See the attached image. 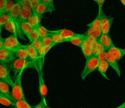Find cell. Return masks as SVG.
Listing matches in <instances>:
<instances>
[{
  "mask_svg": "<svg viewBox=\"0 0 125 108\" xmlns=\"http://www.w3.org/2000/svg\"><path fill=\"white\" fill-rule=\"evenodd\" d=\"M30 45L37 51H38L40 49H41L42 46V38H40L38 39L34 40L33 41L30 42Z\"/></svg>",
  "mask_w": 125,
  "mask_h": 108,
  "instance_id": "cell-33",
  "label": "cell"
},
{
  "mask_svg": "<svg viewBox=\"0 0 125 108\" xmlns=\"http://www.w3.org/2000/svg\"><path fill=\"white\" fill-rule=\"evenodd\" d=\"M40 34L38 27H33L30 33H29L27 38L30 42L40 38Z\"/></svg>",
  "mask_w": 125,
  "mask_h": 108,
  "instance_id": "cell-28",
  "label": "cell"
},
{
  "mask_svg": "<svg viewBox=\"0 0 125 108\" xmlns=\"http://www.w3.org/2000/svg\"><path fill=\"white\" fill-rule=\"evenodd\" d=\"M99 13L101 17V30L102 34H109L113 18L107 16L104 13L102 8H99Z\"/></svg>",
  "mask_w": 125,
  "mask_h": 108,
  "instance_id": "cell-6",
  "label": "cell"
},
{
  "mask_svg": "<svg viewBox=\"0 0 125 108\" xmlns=\"http://www.w3.org/2000/svg\"><path fill=\"white\" fill-rule=\"evenodd\" d=\"M41 2H44L48 4H50L53 6H54V3H53V0H40Z\"/></svg>",
  "mask_w": 125,
  "mask_h": 108,
  "instance_id": "cell-41",
  "label": "cell"
},
{
  "mask_svg": "<svg viewBox=\"0 0 125 108\" xmlns=\"http://www.w3.org/2000/svg\"><path fill=\"white\" fill-rule=\"evenodd\" d=\"M102 34L100 28H89L83 35L86 37L93 39H99Z\"/></svg>",
  "mask_w": 125,
  "mask_h": 108,
  "instance_id": "cell-17",
  "label": "cell"
},
{
  "mask_svg": "<svg viewBox=\"0 0 125 108\" xmlns=\"http://www.w3.org/2000/svg\"><path fill=\"white\" fill-rule=\"evenodd\" d=\"M3 43L4 48L14 53L24 45L19 42L17 36L14 34H12L6 38H3Z\"/></svg>",
  "mask_w": 125,
  "mask_h": 108,
  "instance_id": "cell-5",
  "label": "cell"
},
{
  "mask_svg": "<svg viewBox=\"0 0 125 108\" xmlns=\"http://www.w3.org/2000/svg\"><path fill=\"white\" fill-rule=\"evenodd\" d=\"M44 105H45V108H51L50 107H49L47 105L46 102H44Z\"/></svg>",
  "mask_w": 125,
  "mask_h": 108,
  "instance_id": "cell-45",
  "label": "cell"
},
{
  "mask_svg": "<svg viewBox=\"0 0 125 108\" xmlns=\"http://www.w3.org/2000/svg\"><path fill=\"white\" fill-rule=\"evenodd\" d=\"M116 108H125V102Z\"/></svg>",
  "mask_w": 125,
  "mask_h": 108,
  "instance_id": "cell-44",
  "label": "cell"
},
{
  "mask_svg": "<svg viewBox=\"0 0 125 108\" xmlns=\"http://www.w3.org/2000/svg\"><path fill=\"white\" fill-rule=\"evenodd\" d=\"M3 38L0 37V50L3 48Z\"/></svg>",
  "mask_w": 125,
  "mask_h": 108,
  "instance_id": "cell-43",
  "label": "cell"
},
{
  "mask_svg": "<svg viewBox=\"0 0 125 108\" xmlns=\"http://www.w3.org/2000/svg\"><path fill=\"white\" fill-rule=\"evenodd\" d=\"M49 31L51 33H54L59 35L62 38L65 39L66 42L68 39H69L70 38H72L73 37H74L77 36H79L81 34L76 33L74 31H73L72 30L66 29V28L60 29L55 30H49Z\"/></svg>",
  "mask_w": 125,
  "mask_h": 108,
  "instance_id": "cell-10",
  "label": "cell"
},
{
  "mask_svg": "<svg viewBox=\"0 0 125 108\" xmlns=\"http://www.w3.org/2000/svg\"><path fill=\"white\" fill-rule=\"evenodd\" d=\"M16 57L15 53L4 48L0 50V62L10 64Z\"/></svg>",
  "mask_w": 125,
  "mask_h": 108,
  "instance_id": "cell-8",
  "label": "cell"
},
{
  "mask_svg": "<svg viewBox=\"0 0 125 108\" xmlns=\"http://www.w3.org/2000/svg\"><path fill=\"white\" fill-rule=\"evenodd\" d=\"M87 26L91 28H100L101 27V17L100 13L98 12L96 18L91 23L87 25Z\"/></svg>",
  "mask_w": 125,
  "mask_h": 108,
  "instance_id": "cell-30",
  "label": "cell"
},
{
  "mask_svg": "<svg viewBox=\"0 0 125 108\" xmlns=\"http://www.w3.org/2000/svg\"><path fill=\"white\" fill-rule=\"evenodd\" d=\"M17 2L16 0H7L5 5V12L10 15L14 6Z\"/></svg>",
  "mask_w": 125,
  "mask_h": 108,
  "instance_id": "cell-29",
  "label": "cell"
},
{
  "mask_svg": "<svg viewBox=\"0 0 125 108\" xmlns=\"http://www.w3.org/2000/svg\"><path fill=\"white\" fill-rule=\"evenodd\" d=\"M39 81V93L41 97V100L44 102H46V95L47 94V87L45 83L43 78V72H38Z\"/></svg>",
  "mask_w": 125,
  "mask_h": 108,
  "instance_id": "cell-11",
  "label": "cell"
},
{
  "mask_svg": "<svg viewBox=\"0 0 125 108\" xmlns=\"http://www.w3.org/2000/svg\"><path fill=\"white\" fill-rule=\"evenodd\" d=\"M20 4L21 7L27 10H32L31 0H21Z\"/></svg>",
  "mask_w": 125,
  "mask_h": 108,
  "instance_id": "cell-35",
  "label": "cell"
},
{
  "mask_svg": "<svg viewBox=\"0 0 125 108\" xmlns=\"http://www.w3.org/2000/svg\"><path fill=\"white\" fill-rule=\"evenodd\" d=\"M33 27L29 24L27 21H22L21 23V31L24 35L27 38L29 35V33L32 30Z\"/></svg>",
  "mask_w": 125,
  "mask_h": 108,
  "instance_id": "cell-26",
  "label": "cell"
},
{
  "mask_svg": "<svg viewBox=\"0 0 125 108\" xmlns=\"http://www.w3.org/2000/svg\"><path fill=\"white\" fill-rule=\"evenodd\" d=\"M107 52V51H104L101 52L100 53H99L98 54L97 56L100 61L106 60Z\"/></svg>",
  "mask_w": 125,
  "mask_h": 108,
  "instance_id": "cell-37",
  "label": "cell"
},
{
  "mask_svg": "<svg viewBox=\"0 0 125 108\" xmlns=\"http://www.w3.org/2000/svg\"><path fill=\"white\" fill-rule=\"evenodd\" d=\"M7 0H0V12L5 11Z\"/></svg>",
  "mask_w": 125,
  "mask_h": 108,
  "instance_id": "cell-38",
  "label": "cell"
},
{
  "mask_svg": "<svg viewBox=\"0 0 125 108\" xmlns=\"http://www.w3.org/2000/svg\"><path fill=\"white\" fill-rule=\"evenodd\" d=\"M120 1L122 3V4L125 6V0H120Z\"/></svg>",
  "mask_w": 125,
  "mask_h": 108,
  "instance_id": "cell-46",
  "label": "cell"
},
{
  "mask_svg": "<svg viewBox=\"0 0 125 108\" xmlns=\"http://www.w3.org/2000/svg\"><path fill=\"white\" fill-rule=\"evenodd\" d=\"M16 57L23 59L30 60L26 48V45H23V47L19 49L15 52Z\"/></svg>",
  "mask_w": 125,
  "mask_h": 108,
  "instance_id": "cell-24",
  "label": "cell"
},
{
  "mask_svg": "<svg viewBox=\"0 0 125 108\" xmlns=\"http://www.w3.org/2000/svg\"><path fill=\"white\" fill-rule=\"evenodd\" d=\"M85 37H84L83 34H81L79 36H77L74 37H73L72 38H70L69 39H68L67 40V42H69L70 43L72 44L73 45L80 47Z\"/></svg>",
  "mask_w": 125,
  "mask_h": 108,
  "instance_id": "cell-25",
  "label": "cell"
},
{
  "mask_svg": "<svg viewBox=\"0 0 125 108\" xmlns=\"http://www.w3.org/2000/svg\"><path fill=\"white\" fill-rule=\"evenodd\" d=\"M106 61L107 62L109 66L112 67L116 72L118 76L120 77L121 76V72L118 66V61L116 59L112 56V55L108 51L106 53Z\"/></svg>",
  "mask_w": 125,
  "mask_h": 108,
  "instance_id": "cell-14",
  "label": "cell"
},
{
  "mask_svg": "<svg viewBox=\"0 0 125 108\" xmlns=\"http://www.w3.org/2000/svg\"><path fill=\"white\" fill-rule=\"evenodd\" d=\"M55 10L54 6L44 2H40L33 11L37 14L42 16V15L46 12L51 13L52 11H55Z\"/></svg>",
  "mask_w": 125,
  "mask_h": 108,
  "instance_id": "cell-12",
  "label": "cell"
},
{
  "mask_svg": "<svg viewBox=\"0 0 125 108\" xmlns=\"http://www.w3.org/2000/svg\"><path fill=\"white\" fill-rule=\"evenodd\" d=\"M11 20L10 15L6 12L0 13V27L2 28Z\"/></svg>",
  "mask_w": 125,
  "mask_h": 108,
  "instance_id": "cell-27",
  "label": "cell"
},
{
  "mask_svg": "<svg viewBox=\"0 0 125 108\" xmlns=\"http://www.w3.org/2000/svg\"><path fill=\"white\" fill-rule=\"evenodd\" d=\"M32 108H45L44 102L42 100H41L38 104L32 106Z\"/></svg>",
  "mask_w": 125,
  "mask_h": 108,
  "instance_id": "cell-40",
  "label": "cell"
},
{
  "mask_svg": "<svg viewBox=\"0 0 125 108\" xmlns=\"http://www.w3.org/2000/svg\"><path fill=\"white\" fill-rule=\"evenodd\" d=\"M28 68H35L34 63L31 60L16 57L10 63L11 71H13L15 77L21 70Z\"/></svg>",
  "mask_w": 125,
  "mask_h": 108,
  "instance_id": "cell-2",
  "label": "cell"
},
{
  "mask_svg": "<svg viewBox=\"0 0 125 108\" xmlns=\"http://www.w3.org/2000/svg\"><path fill=\"white\" fill-rule=\"evenodd\" d=\"M91 50L92 56H97L101 52L107 51L105 48L99 42L98 39H93L91 45Z\"/></svg>",
  "mask_w": 125,
  "mask_h": 108,
  "instance_id": "cell-16",
  "label": "cell"
},
{
  "mask_svg": "<svg viewBox=\"0 0 125 108\" xmlns=\"http://www.w3.org/2000/svg\"><path fill=\"white\" fill-rule=\"evenodd\" d=\"M24 70H21L15 77L11 89V95L13 99L15 100H25L21 85V77Z\"/></svg>",
  "mask_w": 125,
  "mask_h": 108,
  "instance_id": "cell-3",
  "label": "cell"
},
{
  "mask_svg": "<svg viewBox=\"0 0 125 108\" xmlns=\"http://www.w3.org/2000/svg\"><path fill=\"white\" fill-rule=\"evenodd\" d=\"M40 2H41L40 0H31V3L33 11L38 5V4Z\"/></svg>",
  "mask_w": 125,
  "mask_h": 108,
  "instance_id": "cell-39",
  "label": "cell"
},
{
  "mask_svg": "<svg viewBox=\"0 0 125 108\" xmlns=\"http://www.w3.org/2000/svg\"><path fill=\"white\" fill-rule=\"evenodd\" d=\"M33 13L32 10H27L22 7H21L20 14L21 22L27 21L31 17Z\"/></svg>",
  "mask_w": 125,
  "mask_h": 108,
  "instance_id": "cell-23",
  "label": "cell"
},
{
  "mask_svg": "<svg viewBox=\"0 0 125 108\" xmlns=\"http://www.w3.org/2000/svg\"><path fill=\"white\" fill-rule=\"evenodd\" d=\"M93 0L96 1L99 5V7H101V8L102 7L103 5L104 4V3L105 1V0Z\"/></svg>",
  "mask_w": 125,
  "mask_h": 108,
  "instance_id": "cell-42",
  "label": "cell"
},
{
  "mask_svg": "<svg viewBox=\"0 0 125 108\" xmlns=\"http://www.w3.org/2000/svg\"><path fill=\"white\" fill-rule=\"evenodd\" d=\"M26 48L30 59L32 61H33L35 64V62H36L38 58V51H37L35 49H34L30 44L26 45Z\"/></svg>",
  "mask_w": 125,
  "mask_h": 108,
  "instance_id": "cell-20",
  "label": "cell"
},
{
  "mask_svg": "<svg viewBox=\"0 0 125 108\" xmlns=\"http://www.w3.org/2000/svg\"><path fill=\"white\" fill-rule=\"evenodd\" d=\"M10 64H6L0 62V80L8 83L11 87L14 81L10 76Z\"/></svg>",
  "mask_w": 125,
  "mask_h": 108,
  "instance_id": "cell-7",
  "label": "cell"
},
{
  "mask_svg": "<svg viewBox=\"0 0 125 108\" xmlns=\"http://www.w3.org/2000/svg\"><path fill=\"white\" fill-rule=\"evenodd\" d=\"M11 101L13 107H16L17 108H32V106L28 103L26 99L20 100L12 99Z\"/></svg>",
  "mask_w": 125,
  "mask_h": 108,
  "instance_id": "cell-22",
  "label": "cell"
},
{
  "mask_svg": "<svg viewBox=\"0 0 125 108\" xmlns=\"http://www.w3.org/2000/svg\"><path fill=\"white\" fill-rule=\"evenodd\" d=\"M42 43L43 45V46H47L50 45H56L53 42L52 38L50 35L42 38Z\"/></svg>",
  "mask_w": 125,
  "mask_h": 108,
  "instance_id": "cell-34",
  "label": "cell"
},
{
  "mask_svg": "<svg viewBox=\"0 0 125 108\" xmlns=\"http://www.w3.org/2000/svg\"><path fill=\"white\" fill-rule=\"evenodd\" d=\"M0 96H2V97H6L0 91Z\"/></svg>",
  "mask_w": 125,
  "mask_h": 108,
  "instance_id": "cell-47",
  "label": "cell"
},
{
  "mask_svg": "<svg viewBox=\"0 0 125 108\" xmlns=\"http://www.w3.org/2000/svg\"><path fill=\"white\" fill-rule=\"evenodd\" d=\"M4 28L8 30V31L10 32L11 33H12V34H14L16 35V32H15V30L14 29V27H13V25L12 23V22H11V20L10 22H9L7 24H6L4 26Z\"/></svg>",
  "mask_w": 125,
  "mask_h": 108,
  "instance_id": "cell-36",
  "label": "cell"
},
{
  "mask_svg": "<svg viewBox=\"0 0 125 108\" xmlns=\"http://www.w3.org/2000/svg\"><path fill=\"white\" fill-rule=\"evenodd\" d=\"M49 35L51 36L53 43L55 45H57V44H60V43H62V42H66L65 39L62 38L59 35H58L57 34L50 32Z\"/></svg>",
  "mask_w": 125,
  "mask_h": 108,
  "instance_id": "cell-31",
  "label": "cell"
},
{
  "mask_svg": "<svg viewBox=\"0 0 125 108\" xmlns=\"http://www.w3.org/2000/svg\"><path fill=\"white\" fill-rule=\"evenodd\" d=\"M98 40L107 51L110 48L115 46L109 34H102L98 39Z\"/></svg>",
  "mask_w": 125,
  "mask_h": 108,
  "instance_id": "cell-13",
  "label": "cell"
},
{
  "mask_svg": "<svg viewBox=\"0 0 125 108\" xmlns=\"http://www.w3.org/2000/svg\"><path fill=\"white\" fill-rule=\"evenodd\" d=\"M107 51L112 55L118 62L125 55V49L119 48L115 46L109 49Z\"/></svg>",
  "mask_w": 125,
  "mask_h": 108,
  "instance_id": "cell-15",
  "label": "cell"
},
{
  "mask_svg": "<svg viewBox=\"0 0 125 108\" xmlns=\"http://www.w3.org/2000/svg\"><path fill=\"white\" fill-rule=\"evenodd\" d=\"M21 7V6L20 2H17L14 6L10 14L11 22L13 25L15 30L16 35L17 36V37H20L21 39L25 40L21 29V20L20 14Z\"/></svg>",
  "mask_w": 125,
  "mask_h": 108,
  "instance_id": "cell-1",
  "label": "cell"
},
{
  "mask_svg": "<svg viewBox=\"0 0 125 108\" xmlns=\"http://www.w3.org/2000/svg\"></svg>",
  "mask_w": 125,
  "mask_h": 108,
  "instance_id": "cell-51",
  "label": "cell"
},
{
  "mask_svg": "<svg viewBox=\"0 0 125 108\" xmlns=\"http://www.w3.org/2000/svg\"></svg>",
  "mask_w": 125,
  "mask_h": 108,
  "instance_id": "cell-50",
  "label": "cell"
},
{
  "mask_svg": "<svg viewBox=\"0 0 125 108\" xmlns=\"http://www.w3.org/2000/svg\"><path fill=\"white\" fill-rule=\"evenodd\" d=\"M109 65L107 62L106 60H104L102 61H100L99 64L98 65L97 70L101 74V75L106 80H109V79L107 77L106 75V72L108 68Z\"/></svg>",
  "mask_w": 125,
  "mask_h": 108,
  "instance_id": "cell-21",
  "label": "cell"
},
{
  "mask_svg": "<svg viewBox=\"0 0 125 108\" xmlns=\"http://www.w3.org/2000/svg\"><path fill=\"white\" fill-rule=\"evenodd\" d=\"M93 39V38L85 37L81 46V48L86 60L92 56L91 45Z\"/></svg>",
  "mask_w": 125,
  "mask_h": 108,
  "instance_id": "cell-9",
  "label": "cell"
},
{
  "mask_svg": "<svg viewBox=\"0 0 125 108\" xmlns=\"http://www.w3.org/2000/svg\"><path fill=\"white\" fill-rule=\"evenodd\" d=\"M99 62L100 61L97 56H92L86 60L84 68L81 73L82 79H84L88 74L96 70L98 68Z\"/></svg>",
  "mask_w": 125,
  "mask_h": 108,
  "instance_id": "cell-4",
  "label": "cell"
},
{
  "mask_svg": "<svg viewBox=\"0 0 125 108\" xmlns=\"http://www.w3.org/2000/svg\"><path fill=\"white\" fill-rule=\"evenodd\" d=\"M42 18H43L42 16L37 14L33 11V14L27 22L32 27H38L39 25H41V21Z\"/></svg>",
  "mask_w": 125,
  "mask_h": 108,
  "instance_id": "cell-19",
  "label": "cell"
},
{
  "mask_svg": "<svg viewBox=\"0 0 125 108\" xmlns=\"http://www.w3.org/2000/svg\"><path fill=\"white\" fill-rule=\"evenodd\" d=\"M38 28V30L39 32L40 37L41 38H44L50 34L49 30L47 29L45 27H44L41 24L39 25Z\"/></svg>",
  "mask_w": 125,
  "mask_h": 108,
  "instance_id": "cell-32",
  "label": "cell"
},
{
  "mask_svg": "<svg viewBox=\"0 0 125 108\" xmlns=\"http://www.w3.org/2000/svg\"><path fill=\"white\" fill-rule=\"evenodd\" d=\"M14 108H16V107H14Z\"/></svg>",
  "mask_w": 125,
  "mask_h": 108,
  "instance_id": "cell-49",
  "label": "cell"
},
{
  "mask_svg": "<svg viewBox=\"0 0 125 108\" xmlns=\"http://www.w3.org/2000/svg\"><path fill=\"white\" fill-rule=\"evenodd\" d=\"M11 86L8 83L0 80V91L10 100L13 99L11 95V90H10Z\"/></svg>",
  "mask_w": 125,
  "mask_h": 108,
  "instance_id": "cell-18",
  "label": "cell"
},
{
  "mask_svg": "<svg viewBox=\"0 0 125 108\" xmlns=\"http://www.w3.org/2000/svg\"><path fill=\"white\" fill-rule=\"evenodd\" d=\"M16 0V1H17V2H20V1H21V0Z\"/></svg>",
  "mask_w": 125,
  "mask_h": 108,
  "instance_id": "cell-48",
  "label": "cell"
}]
</instances>
